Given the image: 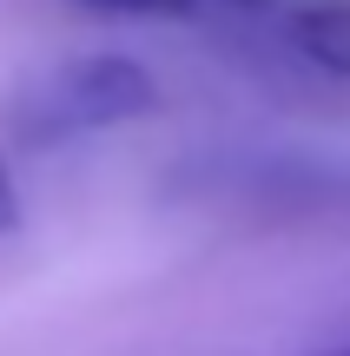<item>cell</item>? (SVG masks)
<instances>
[{
	"label": "cell",
	"mask_w": 350,
	"mask_h": 356,
	"mask_svg": "<svg viewBox=\"0 0 350 356\" xmlns=\"http://www.w3.org/2000/svg\"><path fill=\"white\" fill-rule=\"evenodd\" d=\"M93 13H126V20H159V13H192L198 0H79Z\"/></svg>",
	"instance_id": "obj_3"
},
{
	"label": "cell",
	"mask_w": 350,
	"mask_h": 356,
	"mask_svg": "<svg viewBox=\"0 0 350 356\" xmlns=\"http://www.w3.org/2000/svg\"><path fill=\"white\" fill-rule=\"evenodd\" d=\"M232 7H271V0H232Z\"/></svg>",
	"instance_id": "obj_5"
},
{
	"label": "cell",
	"mask_w": 350,
	"mask_h": 356,
	"mask_svg": "<svg viewBox=\"0 0 350 356\" xmlns=\"http://www.w3.org/2000/svg\"><path fill=\"white\" fill-rule=\"evenodd\" d=\"M166 106L159 79L126 53H93L73 60L60 73H47L33 92L20 99V139L26 145H53V139H79V132H106V126H132L152 119Z\"/></svg>",
	"instance_id": "obj_1"
},
{
	"label": "cell",
	"mask_w": 350,
	"mask_h": 356,
	"mask_svg": "<svg viewBox=\"0 0 350 356\" xmlns=\"http://www.w3.org/2000/svg\"><path fill=\"white\" fill-rule=\"evenodd\" d=\"M324 356H350V343H344V350H324Z\"/></svg>",
	"instance_id": "obj_6"
},
{
	"label": "cell",
	"mask_w": 350,
	"mask_h": 356,
	"mask_svg": "<svg viewBox=\"0 0 350 356\" xmlns=\"http://www.w3.org/2000/svg\"><path fill=\"white\" fill-rule=\"evenodd\" d=\"M20 225V191H13V172H7V159H0V238Z\"/></svg>",
	"instance_id": "obj_4"
},
{
	"label": "cell",
	"mask_w": 350,
	"mask_h": 356,
	"mask_svg": "<svg viewBox=\"0 0 350 356\" xmlns=\"http://www.w3.org/2000/svg\"><path fill=\"white\" fill-rule=\"evenodd\" d=\"M291 47L311 66L350 79V0H317V7L291 13Z\"/></svg>",
	"instance_id": "obj_2"
}]
</instances>
